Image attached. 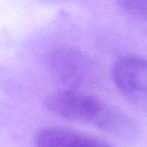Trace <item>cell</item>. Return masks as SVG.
Masks as SVG:
<instances>
[{
	"label": "cell",
	"instance_id": "1",
	"mask_svg": "<svg viewBox=\"0 0 147 147\" xmlns=\"http://www.w3.org/2000/svg\"><path fill=\"white\" fill-rule=\"evenodd\" d=\"M53 114L74 122L91 125L119 136L135 133L133 121L117 107L83 90H63L47 98Z\"/></svg>",
	"mask_w": 147,
	"mask_h": 147
},
{
	"label": "cell",
	"instance_id": "2",
	"mask_svg": "<svg viewBox=\"0 0 147 147\" xmlns=\"http://www.w3.org/2000/svg\"><path fill=\"white\" fill-rule=\"evenodd\" d=\"M49 65L55 76L73 90L89 88L100 82L98 63L76 47H55L49 55Z\"/></svg>",
	"mask_w": 147,
	"mask_h": 147
},
{
	"label": "cell",
	"instance_id": "3",
	"mask_svg": "<svg viewBox=\"0 0 147 147\" xmlns=\"http://www.w3.org/2000/svg\"><path fill=\"white\" fill-rule=\"evenodd\" d=\"M112 79L118 90L131 101L147 105V59L127 55L112 67Z\"/></svg>",
	"mask_w": 147,
	"mask_h": 147
},
{
	"label": "cell",
	"instance_id": "4",
	"mask_svg": "<svg viewBox=\"0 0 147 147\" xmlns=\"http://www.w3.org/2000/svg\"><path fill=\"white\" fill-rule=\"evenodd\" d=\"M35 147H114L102 139L63 127H47L34 136Z\"/></svg>",
	"mask_w": 147,
	"mask_h": 147
},
{
	"label": "cell",
	"instance_id": "5",
	"mask_svg": "<svg viewBox=\"0 0 147 147\" xmlns=\"http://www.w3.org/2000/svg\"><path fill=\"white\" fill-rule=\"evenodd\" d=\"M119 6L128 14L147 20V1H121Z\"/></svg>",
	"mask_w": 147,
	"mask_h": 147
}]
</instances>
